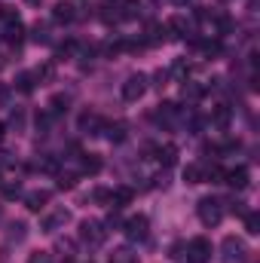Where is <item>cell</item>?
<instances>
[{"label": "cell", "mask_w": 260, "mask_h": 263, "mask_svg": "<svg viewBox=\"0 0 260 263\" xmlns=\"http://www.w3.org/2000/svg\"><path fill=\"white\" fill-rule=\"evenodd\" d=\"M196 211H199V220H202L205 227H217V223L224 220V202H220V199H214V196L199 199Z\"/></svg>", "instance_id": "obj_1"}, {"label": "cell", "mask_w": 260, "mask_h": 263, "mask_svg": "<svg viewBox=\"0 0 260 263\" xmlns=\"http://www.w3.org/2000/svg\"><path fill=\"white\" fill-rule=\"evenodd\" d=\"M220 248H224V260L227 263H245L248 260V248H245V242L239 236H227Z\"/></svg>", "instance_id": "obj_2"}, {"label": "cell", "mask_w": 260, "mask_h": 263, "mask_svg": "<svg viewBox=\"0 0 260 263\" xmlns=\"http://www.w3.org/2000/svg\"><path fill=\"white\" fill-rule=\"evenodd\" d=\"M80 239L89 242V245H101V242L107 239V230H104V223H98V220H83V223H80Z\"/></svg>", "instance_id": "obj_3"}, {"label": "cell", "mask_w": 260, "mask_h": 263, "mask_svg": "<svg viewBox=\"0 0 260 263\" xmlns=\"http://www.w3.org/2000/svg\"><path fill=\"white\" fill-rule=\"evenodd\" d=\"M208 257H211V242H208L205 236L190 239V245H187V260L190 263H208Z\"/></svg>", "instance_id": "obj_4"}, {"label": "cell", "mask_w": 260, "mask_h": 263, "mask_svg": "<svg viewBox=\"0 0 260 263\" xmlns=\"http://www.w3.org/2000/svg\"><path fill=\"white\" fill-rule=\"evenodd\" d=\"M147 233H150V220H147V214H135V217L126 220V236H129L132 242H144Z\"/></svg>", "instance_id": "obj_5"}, {"label": "cell", "mask_w": 260, "mask_h": 263, "mask_svg": "<svg viewBox=\"0 0 260 263\" xmlns=\"http://www.w3.org/2000/svg\"><path fill=\"white\" fill-rule=\"evenodd\" d=\"M144 92H147V77H144V73H132L129 80L123 83V98H126V101L144 98Z\"/></svg>", "instance_id": "obj_6"}, {"label": "cell", "mask_w": 260, "mask_h": 263, "mask_svg": "<svg viewBox=\"0 0 260 263\" xmlns=\"http://www.w3.org/2000/svg\"><path fill=\"white\" fill-rule=\"evenodd\" d=\"M67 220H70V211H67V208H55V211H49V214L43 217L40 227H43V233H55L59 227H65Z\"/></svg>", "instance_id": "obj_7"}, {"label": "cell", "mask_w": 260, "mask_h": 263, "mask_svg": "<svg viewBox=\"0 0 260 263\" xmlns=\"http://www.w3.org/2000/svg\"><path fill=\"white\" fill-rule=\"evenodd\" d=\"M224 184H230V187H236V190H245L248 187V178H251V172L245 168V165H239V168H233V172H224Z\"/></svg>", "instance_id": "obj_8"}, {"label": "cell", "mask_w": 260, "mask_h": 263, "mask_svg": "<svg viewBox=\"0 0 260 263\" xmlns=\"http://www.w3.org/2000/svg\"><path fill=\"white\" fill-rule=\"evenodd\" d=\"M49 199H52L49 190H31V193L25 196V205H28L31 211H43V208L49 205Z\"/></svg>", "instance_id": "obj_9"}, {"label": "cell", "mask_w": 260, "mask_h": 263, "mask_svg": "<svg viewBox=\"0 0 260 263\" xmlns=\"http://www.w3.org/2000/svg\"><path fill=\"white\" fill-rule=\"evenodd\" d=\"M101 126H104V123H101V117H98L95 110H86V114L80 117V129H83V132H92V135H95Z\"/></svg>", "instance_id": "obj_10"}, {"label": "cell", "mask_w": 260, "mask_h": 263, "mask_svg": "<svg viewBox=\"0 0 260 263\" xmlns=\"http://www.w3.org/2000/svg\"><path fill=\"white\" fill-rule=\"evenodd\" d=\"M132 199H135V193H132L129 187H117V190L110 193V202H114V208H123V205H129Z\"/></svg>", "instance_id": "obj_11"}, {"label": "cell", "mask_w": 260, "mask_h": 263, "mask_svg": "<svg viewBox=\"0 0 260 263\" xmlns=\"http://www.w3.org/2000/svg\"><path fill=\"white\" fill-rule=\"evenodd\" d=\"M73 15H77V12H73V6L65 3V0H62V3H55V9H52V18H55V22H73Z\"/></svg>", "instance_id": "obj_12"}, {"label": "cell", "mask_w": 260, "mask_h": 263, "mask_svg": "<svg viewBox=\"0 0 260 263\" xmlns=\"http://www.w3.org/2000/svg\"><path fill=\"white\" fill-rule=\"evenodd\" d=\"M184 181H187V184H202V181H205V168H202V165H187V168H184Z\"/></svg>", "instance_id": "obj_13"}, {"label": "cell", "mask_w": 260, "mask_h": 263, "mask_svg": "<svg viewBox=\"0 0 260 263\" xmlns=\"http://www.w3.org/2000/svg\"><path fill=\"white\" fill-rule=\"evenodd\" d=\"M159 162H162V165H175V162H178V147H175V144L159 147Z\"/></svg>", "instance_id": "obj_14"}, {"label": "cell", "mask_w": 260, "mask_h": 263, "mask_svg": "<svg viewBox=\"0 0 260 263\" xmlns=\"http://www.w3.org/2000/svg\"><path fill=\"white\" fill-rule=\"evenodd\" d=\"M169 28L175 31V37H184V34L190 31V25H187V18H184V15H172V18H169Z\"/></svg>", "instance_id": "obj_15"}, {"label": "cell", "mask_w": 260, "mask_h": 263, "mask_svg": "<svg viewBox=\"0 0 260 263\" xmlns=\"http://www.w3.org/2000/svg\"><path fill=\"white\" fill-rule=\"evenodd\" d=\"M230 117H233V114H230V107H224V104H220V107H214V114H211V120H214L220 129H224V126H230Z\"/></svg>", "instance_id": "obj_16"}, {"label": "cell", "mask_w": 260, "mask_h": 263, "mask_svg": "<svg viewBox=\"0 0 260 263\" xmlns=\"http://www.w3.org/2000/svg\"><path fill=\"white\" fill-rule=\"evenodd\" d=\"M107 138H110L114 144L126 141V126H123V123H110V126H107Z\"/></svg>", "instance_id": "obj_17"}, {"label": "cell", "mask_w": 260, "mask_h": 263, "mask_svg": "<svg viewBox=\"0 0 260 263\" xmlns=\"http://www.w3.org/2000/svg\"><path fill=\"white\" fill-rule=\"evenodd\" d=\"M110 263H138V257L132 254L129 248H117V251L110 254Z\"/></svg>", "instance_id": "obj_18"}, {"label": "cell", "mask_w": 260, "mask_h": 263, "mask_svg": "<svg viewBox=\"0 0 260 263\" xmlns=\"http://www.w3.org/2000/svg\"><path fill=\"white\" fill-rule=\"evenodd\" d=\"M3 37H6L9 43H18V40H22V22H9V25H6V34H3Z\"/></svg>", "instance_id": "obj_19"}, {"label": "cell", "mask_w": 260, "mask_h": 263, "mask_svg": "<svg viewBox=\"0 0 260 263\" xmlns=\"http://www.w3.org/2000/svg\"><path fill=\"white\" fill-rule=\"evenodd\" d=\"M15 83H18V89H22L25 95H28V92H34V73H18V80H15Z\"/></svg>", "instance_id": "obj_20"}, {"label": "cell", "mask_w": 260, "mask_h": 263, "mask_svg": "<svg viewBox=\"0 0 260 263\" xmlns=\"http://www.w3.org/2000/svg\"><path fill=\"white\" fill-rule=\"evenodd\" d=\"M83 172L98 175V172H101V159H98V156H86V159H83Z\"/></svg>", "instance_id": "obj_21"}, {"label": "cell", "mask_w": 260, "mask_h": 263, "mask_svg": "<svg viewBox=\"0 0 260 263\" xmlns=\"http://www.w3.org/2000/svg\"><path fill=\"white\" fill-rule=\"evenodd\" d=\"M245 227H248V233H251V236H257V233H260V217L254 214V211L245 217Z\"/></svg>", "instance_id": "obj_22"}, {"label": "cell", "mask_w": 260, "mask_h": 263, "mask_svg": "<svg viewBox=\"0 0 260 263\" xmlns=\"http://www.w3.org/2000/svg\"><path fill=\"white\" fill-rule=\"evenodd\" d=\"M15 196H22V184H18V181L3 187V199H15Z\"/></svg>", "instance_id": "obj_23"}, {"label": "cell", "mask_w": 260, "mask_h": 263, "mask_svg": "<svg viewBox=\"0 0 260 263\" xmlns=\"http://www.w3.org/2000/svg\"><path fill=\"white\" fill-rule=\"evenodd\" d=\"M9 230H12V233H9V239H15V242H22V239H25V223H22V220H18V223H12Z\"/></svg>", "instance_id": "obj_24"}, {"label": "cell", "mask_w": 260, "mask_h": 263, "mask_svg": "<svg viewBox=\"0 0 260 263\" xmlns=\"http://www.w3.org/2000/svg\"><path fill=\"white\" fill-rule=\"evenodd\" d=\"M28 263H52V257H49L46 251H34V254L28 257Z\"/></svg>", "instance_id": "obj_25"}, {"label": "cell", "mask_w": 260, "mask_h": 263, "mask_svg": "<svg viewBox=\"0 0 260 263\" xmlns=\"http://www.w3.org/2000/svg\"><path fill=\"white\" fill-rule=\"evenodd\" d=\"M34 40H37V43H46V40H49V37H46V28L34 25Z\"/></svg>", "instance_id": "obj_26"}, {"label": "cell", "mask_w": 260, "mask_h": 263, "mask_svg": "<svg viewBox=\"0 0 260 263\" xmlns=\"http://www.w3.org/2000/svg\"><path fill=\"white\" fill-rule=\"evenodd\" d=\"M95 199L98 202H110V190H95Z\"/></svg>", "instance_id": "obj_27"}, {"label": "cell", "mask_w": 260, "mask_h": 263, "mask_svg": "<svg viewBox=\"0 0 260 263\" xmlns=\"http://www.w3.org/2000/svg\"><path fill=\"white\" fill-rule=\"evenodd\" d=\"M187 70H190L187 62H178V65H175V73H187Z\"/></svg>", "instance_id": "obj_28"}, {"label": "cell", "mask_w": 260, "mask_h": 263, "mask_svg": "<svg viewBox=\"0 0 260 263\" xmlns=\"http://www.w3.org/2000/svg\"><path fill=\"white\" fill-rule=\"evenodd\" d=\"M3 135H6V126H3V123H0V141H3Z\"/></svg>", "instance_id": "obj_29"}, {"label": "cell", "mask_w": 260, "mask_h": 263, "mask_svg": "<svg viewBox=\"0 0 260 263\" xmlns=\"http://www.w3.org/2000/svg\"><path fill=\"white\" fill-rule=\"evenodd\" d=\"M175 3H181V6H184V3H187V0H175Z\"/></svg>", "instance_id": "obj_30"}, {"label": "cell", "mask_w": 260, "mask_h": 263, "mask_svg": "<svg viewBox=\"0 0 260 263\" xmlns=\"http://www.w3.org/2000/svg\"><path fill=\"white\" fill-rule=\"evenodd\" d=\"M153 3H159V0H153Z\"/></svg>", "instance_id": "obj_31"}, {"label": "cell", "mask_w": 260, "mask_h": 263, "mask_svg": "<svg viewBox=\"0 0 260 263\" xmlns=\"http://www.w3.org/2000/svg\"><path fill=\"white\" fill-rule=\"evenodd\" d=\"M89 263H92V260H89Z\"/></svg>", "instance_id": "obj_32"}]
</instances>
